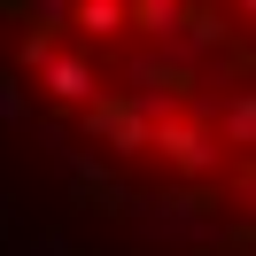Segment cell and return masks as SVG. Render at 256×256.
I'll return each instance as SVG.
<instances>
[{
	"mask_svg": "<svg viewBox=\"0 0 256 256\" xmlns=\"http://www.w3.org/2000/svg\"><path fill=\"white\" fill-rule=\"evenodd\" d=\"M86 132L109 140L116 156H156V109H148L140 94H101L94 109H86Z\"/></svg>",
	"mask_w": 256,
	"mask_h": 256,
	"instance_id": "6da1fadb",
	"label": "cell"
},
{
	"mask_svg": "<svg viewBox=\"0 0 256 256\" xmlns=\"http://www.w3.org/2000/svg\"><path fill=\"white\" fill-rule=\"evenodd\" d=\"M156 156H163V163H171V171L194 186V178H210V171H218L225 140L202 124V116H163V124H156Z\"/></svg>",
	"mask_w": 256,
	"mask_h": 256,
	"instance_id": "7a4b0ae2",
	"label": "cell"
},
{
	"mask_svg": "<svg viewBox=\"0 0 256 256\" xmlns=\"http://www.w3.org/2000/svg\"><path fill=\"white\" fill-rule=\"evenodd\" d=\"M39 86H47L54 109H94V101H101V70L86 62V54H70V47L54 54L47 70H39Z\"/></svg>",
	"mask_w": 256,
	"mask_h": 256,
	"instance_id": "3957f363",
	"label": "cell"
},
{
	"mask_svg": "<svg viewBox=\"0 0 256 256\" xmlns=\"http://www.w3.org/2000/svg\"><path fill=\"white\" fill-rule=\"evenodd\" d=\"M70 24H78L86 39H116V32H132V8H124V0H78Z\"/></svg>",
	"mask_w": 256,
	"mask_h": 256,
	"instance_id": "277c9868",
	"label": "cell"
},
{
	"mask_svg": "<svg viewBox=\"0 0 256 256\" xmlns=\"http://www.w3.org/2000/svg\"><path fill=\"white\" fill-rule=\"evenodd\" d=\"M132 8V32L148 39H178V16H186V0H124Z\"/></svg>",
	"mask_w": 256,
	"mask_h": 256,
	"instance_id": "5b68a950",
	"label": "cell"
},
{
	"mask_svg": "<svg viewBox=\"0 0 256 256\" xmlns=\"http://www.w3.org/2000/svg\"><path fill=\"white\" fill-rule=\"evenodd\" d=\"M178 39H186L194 54H202V47H225V16H218V8H186V16H178Z\"/></svg>",
	"mask_w": 256,
	"mask_h": 256,
	"instance_id": "8992f818",
	"label": "cell"
},
{
	"mask_svg": "<svg viewBox=\"0 0 256 256\" xmlns=\"http://www.w3.org/2000/svg\"><path fill=\"white\" fill-rule=\"evenodd\" d=\"M225 140H233V148H256V94L225 101Z\"/></svg>",
	"mask_w": 256,
	"mask_h": 256,
	"instance_id": "52a82bcc",
	"label": "cell"
},
{
	"mask_svg": "<svg viewBox=\"0 0 256 256\" xmlns=\"http://www.w3.org/2000/svg\"><path fill=\"white\" fill-rule=\"evenodd\" d=\"M0 116H24V94H16V78L0 70Z\"/></svg>",
	"mask_w": 256,
	"mask_h": 256,
	"instance_id": "ba28073f",
	"label": "cell"
},
{
	"mask_svg": "<svg viewBox=\"0 0 256 256\" xmlns=\"http://www.w3.org/2000/svg\"><path fill=\"white\" fill-rule=\"evenodd\" d=\"M240 202L256 210V163H240Z\"/></svg>",
	"mask_w": 256,
	"mask_h": 256,
	"instance_id": "9c48e42d",
	"label": "cell"
},
{
	"mask_svg": "<svg viewBox=\"0 0 256 256\" xmlns=\"http://www.w3.org/2000/svg\"><path fill=\"white\" fill-rule=\"evenodd\" d=\"M240 16H256V0H240Z\"/></svg>",
	"mask_w": 256,
	"mask_h": 256,
	"instance_id": "30bf717a",
	"label": "cell"
}]
</instances>
